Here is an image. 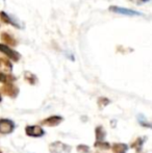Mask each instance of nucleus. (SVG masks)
<instances>
[{"mask_svg": "<svg viewBox=\"0 0 152 153\" xmlns=\"http://www.w3.org/2000/svg\"><path fill=\"white\" fill-rule=\"evenodd\" d=\"M16 128V124L10 119H0V134H10Z\"/></svg>", "mask_w": 152, "mask_h": 153, "instance_id": "nucleus-3", "label": "nucleus"}, {"mask_svg": "<svg viewBox=\"0 0 152 153\" xmlns=\"http://www.w3.org/2000/svg\"><path fill=\"white\" fill-rule=\"evenodd\" d=\"M71 146L66 145L63 142H53L49 145V151L51 153H69L71 151Z\"/></svg>", "mask_w": 152, "mask_h": 153, "instance_id": "nucleus-2", "label": "nucleus"}, {"mask_svg": "<svg viewBox=\"0 0 152 153\" xmlns=\"http://www.w3.org/2000/svg\"><path fill=\"white\" fill-rule=\"evenodd\" d=\"M0 153H2V152H1V150H0Z\"/></svg>", "mask_w": 152, "mask_h": 153, "instance_id": "nucleus-21", "label": "nucleus"}, {"mask_svg": "<svg viewBox=\"0 0 152 153\" xmlns=\"http://www.w3.org/2000/svg\"><path fill=\"white\" fill-rule=\"evenodd\" d=\"M94 147L97 148V149H99V150H108L110 148H112V146L110 145V143L103 141V142H95Z\"/></svg>", "mask_w": 152, "mask_h": 153, "instance_id": "nucleus-16", "label": "nucleus"}, {"mask_svg": "<svg viewBox=\"0 0 152 153\" xmlns=\"http://www.w3.org/2000/svg\"><path fill=\"white\" fill-rule=\"evenodd\" d=\"M128 150V146L123 143H115L112 145L113 153H126Z\"/></svg>", "mask_w": 152, "mask_h": 153, "instance_id": "nucleus-11", "label": "nucleus"}, {"mask_svg": "<svg viewBox=\"0 0 152 153\" xmlns=\"http://www.w3.org/2000/svg\"><path fill=\"white\" fill-rule=\"evenodd\" d=\"M0 20L2 22H4L5 24H10L14 27H17V28H21V26L14 20L10 17V15H7L5 12H0Z\"/></svg>", "mask_w": 152, "mask_h": 153, "instance_id": "nucleus-10", "label": "nucleus"}, {"mask_svg": "<svg viewBox=\"0 0 152 153\" xmlns=\"http://www.w3.org/2000/svg\"><path fill=\"white\" fill-rule=\"evenodd\" d=\"M63 121L64 118L62 116H51V117H48L43 121H41V125H45L48 127H55L61 124Z\"/></svg>", "mask_w": 152, "mask_h": 153, "instance_id": "nucleus-6", "label": "nucleus"}, {"mask_svg": "<svg viewBox=\"0 0 152 153\" xmlns=\"http://www.w3.org/2000/svg\"><path fill=\"white\" fill-rule=\"evenodd\" d=\"M2 101V96H1V92H0V102Z\"/></svg>", "mask_w": 152, "mask_h": 153, "instance_id": "nucleus-20", "label": "nucleus"}, {"mask_svg": "<svg viewBox=\"0 0 152 153\" xmlns=\"http://www.w3.org/2000/svg\"><path fill=\"white\" fill-rule=\"evenodd\" d=\"M76 150L78 153H90V147L87 145H85V144H80L76 147Z\"/></svg>", "mask_w": 152, "mask_h": 153, "instance_id": "nucleus-18", "label": "nucleus"}, {"mask_svg": "<svg viewBox=\"0 0 152 153\" xmlns=\"http://www.w3.org/2000/svg\"><path fill=\"white\" fill-rule=\"evenodd\" d=\"M15 80H17V77H15L12 74H6V73L0 72V82L5 85V83H13Z\"/></svg>", "mask_w": 152, "mask_h": 153, "instance_id": "nucleus-12", "label": "nucleus"}, {"mask_svg": "<svg viewBox=\"0 0 152 153\" xmlns=\"http://www.w3.org/2000/svg\"><path fill=\"white\" fill-rule=\"evenodd\" d=\"M1 92L3 93L5 96L10 97V98H17L19 95V88L16 87L14 83H5L2 85Z\"/></svg>", "mask_w": 152, "mask_h": 153, "instance_id": "nucleus-5", "label": "nucleus"}, {"mask_svg": "<svg viewBox=\"0 0 152 153\" xmlns=\"http://www.w3.org/2000/svg\"><path fill=\"white\" fill-rule=\"evenodd\" d=\"M138 122L140 123V125H142L143 127H146V128H152V124L150 122L147 121V119L143 115H138Z\"/></svg>", "mask_w": 152, "mask_h": 153, "instance_id": "nucleus-17", "label": "nucleus"}, {"mask_svg": "<svg viewBox=\"0 0 152 153\" xmlns=\"http://www.w3.org/2000/svg\"><path fill=\"white\" fill-rule=\"evenodd\" d=\"M110 101L108 100V98H105V97H101V98L98 99V105H99L100 107H104L106 106L108 104H110Z\"/></svg>", "mask_w": 152, "mask_h": 153, "instance_id": "nucleus-19", "label": "nucleus"}, {"mask_svg": "<svg viewBox=\"0 0 152 153\" xmlns=\"http://www.w3.org/2000/svg\"><path fill=\"white\" fill-rule=\"evenodd\" d=\"M1 40L4 43V45L10 47H15L18 43H17L16 39L12 36V34L7 33V32H2L1 33Z\"/></svg>", "mask_w": 152, "mask_h": 153, "instance_id": "nucleus-9", "label": "nucleus"}, {"mask_svg": "<svg viewBox=\"0 0 152 153\" xmlns=\"http://www.w3.org/2000/svg\"><path fill=\"white\" fill-rule=\"evenodd\" d=\"M144 141H145V140L143 139V137H138V139H136V141H134L133 143L131 144V148L136 149L138 152H141V150H142V148H143V144H144Z\"/></svg>", "mask_w": 152, "mask_h": 153, "instance_id": "nucleus-15", "label": "nucleus"}, {"mask_svg": "<svg viewBox=\"0 0 152 153\" xmlns=\"http://www.w3.org/2000/svg\"><path fill=\"white\" fill-rule=\"evenodd\" d=\"M110 10L113 13H117V14H121V15H126V16H140L142 15L140 12H136V10H128V8H124V7H119V6H110Z\"/></svg>", "mask_w": 152, "mask_h": 153, "instance_id": "nucleus-7", "label": "nucleus"}, {"mask_svg": "<svg viewBox=\"0 0 152 153\" xmlns=\"http://www.w3.org/2000/svg\"><path fill=\"white\" fill-rule=\"evenodd\" d=\"M25 133H26L27 137H42L45 135V130L41 126L38 125H28V126L25 127Z\"/></svg>", "mask_w": 152, "mask_h": 153, "instance_id": "nucleus-4", "label": "nucleus"}, {"mask_svg": "<svg viewBox=\"0 0 152 153\" xmlns=\"http://www.w3.org/2000/svg\"><path fill=\"white\" fill-rule=\"evenodd\" d=\"M0 70L6 74H10L13 71V65L5 57H0Z\"/></svg>", "mask_w": 152, "mask_h": 153, "instance_id": "nucleus-8", "label": "nucleus"}, {"mask_svg": "<svg viewBox=\"0 0 152 153\" xmlns=\"http://www.w3.org/2000/svg\"><path fill=\"white\" fill-rule=\"evenodd\" d=\"M0 52L3 53V54L6 55L10 59H12V61H14L16 62L20 61V59H21V54L18 51L14 50V49H12L10 46H6V45H4V44H0Z\"/></svg>", "mask_w": 152, "mask_h": 153, "instance_id": "nucleus-1", "label": "nucleus"}, {"mask_svg": "<svg viewBox=\"0 0 152 153\" xmlns=\"http://www.w3.org/2000/svg\"><path fill=\"white\" fill-rule=\"evenodd\" d=\"M95 135H96V142H103L106 135L105 129L102 126H97L95 129Z\"/></svg>", "mask_w": 152, "mask_h": 153, "instance_id": "nucleus-13", "label": "nucleus"}, {"mask_svg": "<svg viewBox=\"0 0 152 153\" xmlns=\"http://www.w3.org/2000/svg\"><path fill=\"white\" fill-rule=\"evenodd\" d=\"M24 79L29 83V85H35L36 83L38 82L37 76H36L35 74H33L31 72H28V71L24 72Z\"/></svg>", "mask_w": 152, "mask_h": 153, "instance_id": "nucleus-14", "label": "nucleus"}]
</instances>
